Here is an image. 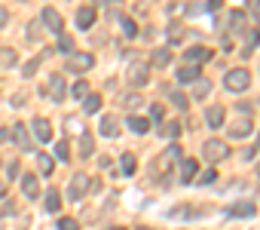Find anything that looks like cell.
Segmentation results:
<instances>
[{
  "label": "cell",
  "mask_w": 260,
  "mask_h": 230,
  "mask_svg": "<svg viewBox=\"0 0 260 230\" xmlns=\"http://www.w3.org/2000/svg\"><path fill=\"white\" fill-rule=\"evenodd\" d=\"M223 83H226L230 92H245V89L251 86V74H248L245 68H233V71H226Z\"/></svg>",
  "instance_id": "obj_1"
},
{
  "label": "cell",
  "mask_w": 260,
  "mask_h": 230,
  "mask_svg": "<svg viewBox=\"0 0 260 230\" xmlns=\"http://www.w3.org/2000/svg\"><path fill=\"white\" fill-rule=\"evenodd\" d=\"M202 154H205L211 163H220V160H226V157H230V145H226V141H217V138H211V141H205Z\"/></svg>",
  "instance_id": "obj_2"
},
{
  "label": "cell",
  "mask_w": 260,
  "mask_h": 230,
  "mask_svg": "<svg viewBox=\"0 0 260 230\" xmlns=\"http://www.w3.org/2000/svg\"><path fill=\"white\" fill-rule=\"evenodd\" d=\"M92 65H95V59L89 52H71L68 55V71H74V74H86Z\"/></svg>",
  "instance_id": "obj_3"
},
{
  "label": "cell",
  "mask_w": 260,
  "mask_h": 230,
  "mask_svg": "<svg viewBox=\"0 0 260 230\" xmlns=\"http://www.w3.org/2000/svg\"><path fill=\"white\" fill-rule=\"evenodd\" d=\"M86 190H89V175L77 172V175L71 178V184H68V196H71V199H83Z\"/></svg>",
  "instance_id": "obj_4"
},
{
  "label": "cell",
  "mask_w": 260,
  "mask_h": 230,
  "mask_svg": "<svg viewBox=\"0 0 260 230\" xmlns=\"http://www.w3.org/2000/svg\"><path fill=\"white\" fill-rule=\"evenodd\" d=\"M40 19H43V25H46V28H49L52 34H61V31H64V19L58 16V10H52V7H46Z\"/></svg>",
  "instance_id": "obj_5"
},
{
  "label": "cell",
  "mask_w": 260,
  "mask_h": 230,
  "mask_svg": "<svg viewBox=\"0 0 260 230\" xmlns=\"http://www.w3.org/2000/svg\"><path fill=\"white\" fill-rule=\"evenodd\" d=\"M46 92H49V98H52V101H61V98L68 95L64 77H61V74H52V77H49V86H46Z\"/></svg>",
  "instance_id": "obj_6"
},
{
  "label": "cell",
  "mask_w": 260,
  "mask_h": 230,
  "mask_svg": "<svg viewBox=\"0 0 260 230\" xmlns=\"http://www.w3.org/2000/svg\"><path fill=\"white\" fill-rule=\"evenodd\" d=\"M147 77H150V68L144 62H135L132 68H128V83H132V86H144Z\"/></svg>",
  "instance_id": "obj_7"
},
{
  "label": "cell",
  "mask_w": 260,
  "mask_h": 230,
  "mask_svg": "<svg viewBox=\"0 0 260 230\" xmlns=\"http://www.w3.org/2000/svg\"><path fill=\"white\" fill-rule=\"evenodd\" d=\"M31 129H34V138H37V141H49V138H52V126H49V120H43V117H34Z\"/></svg>",
  "instance_id": "obj_8"
},
{
  "label": "cell",
  "mask_w": 260,
  "mask_h": 230,
  "mask_svg": "<svg viewBox=\"0 0 260 230\" xmlns=\"http://www.w3.org/2000/svg\"><path fill=\"white\" fill-rule=\"evenodd\" d=\"M104 138H113V135H119V120L113 117V113H107V117H101V129H98Z\"/></svg>",
  "instance_id": "obj_9"
},
{
  "label": "cell",
  "mask_w": 260,
  "mask_h": 230,
  "mask_svg": "<svg viewBox=\"0 0 260 230\" xmlns=\"http://www.w3.org/2000/svg\"><path fill=\"white\" fill-rule=\"evenodd\" d=\"M211 59V49H205V46H190L187 49V62L190 65H202V62H208Z\"/></svg>",
  "instance_id": "obj_10"
},
{
  "label": "cell",
  "mask_w": 260,
  "mask_h": 230,
  "mask_svg": "<svg viewBox=\"0 0 260 230\" xmlns=\"http://www.w3.org/2000/svg\"><path fill=\"white\" fill-rule=\"evenodd\" d=\"M22 190L28 199H37L40 196V184H37V175H22Z\"/></svg>",
  "instance_id": "obj_11"
},
{
  "label": "cell",
  "mask_w": 260,
  "mask_h": 230,
  "mask_svg": "<svg viewBox=\"0 0 260 230\" xmlns=\"http://www.w3.org/2000/svg\"><path fill=\"white\" fill-rule=\"evenodd\" d=\"M95 25V10L92 7H83V10H77V28H92Z\"/></svg>",
  "instance_id": "obj_12"
},
{
  "label": "cell",
  "mask_w": 260,
  "mask_h": 230,
  "mask_svg": "<svg viewBox=\"0 0 260 230\" xmlns=\"http://www.w3.org/2000/svg\"><path fill=\"white\" fill-rule=\"evenodd\" d=\"M202 74H199V65H184L178 71V83H196Z\"/></svg>",
  "instance_id": "obj_13"
},
{
  "label": "cell",
  "mask_w": 260,
  "mask_h": 230,
  "mask_svg": "<svg viewBox=\"0 0 260 230\" xmlns=\"http://www.w3.org/2000/svg\"><path fill=\"white\" fill-rule=\"evenodd\" d=\"M230 215H233V218H251V215H257V206L245 199V203H236V206L230 209Z\"/></svg>",
  "instance_id": "obj_14"
},
{
  "label": "cell",
  "mask_w": 260,
  "mask_h": 230,
  "mask_svg": "<svg viewBox=\"0 0 260 230\" xmlns=\"http://www.w3.org/2000/svg\"><path fill=\"white\" fill-rule=\"evenodd\" d=\"M196 172H199V163H196V160H184V166H181V181H184V184H193Z\"/></svg>",
  "instance_id": "obj_15"
},
{
  "label": "cell",
  "mask_w": 260,
  "mask_h": 230,
  "mask_svg": "<svg viewBox=\"0 0 260 230\" xmlns=\"http://www.w3.org/2000/svg\"><path fill=\"white\" fill-rule=\"evenodd\" d=\"M230 135H233V138H248V135H251V120H248V117H242L239 123H233Z\"/></svg>",
  "instance_id": "obj_16"
},
{
  "label": "cell",
  "mask_w": 260,
  "mask_h": 230,
  "mask_svg": "<svg viewBox=\"0 0 260 230\" xmlns=\"http://www.w3.org/2000/svg\"><path fill=\"white\" fill-rule=\"evenodd\" d=\"M128 129L138 132V135H144V132H150V120L147 117H128Z\"/></svg>",
  "instance_id": "obj_17"
},
{
  "label": "cell",
  "mask_w": 260,
  "mask_h": 230,
  "mask_svg": "<svg viewBox=\"0 0 260 230\" xmlns=\"http://www.w3.org/2000/svg\"><path fill=\"white\" fill-rule=\"evenodd\" d=\"M223 117H226V113H223V107H208V113H205V120H208V126H223Z\"/></svg>",
  "instance_id": "obj_18"
},
{
  "label": "cell",
  "mask_w": 260,
  "mask_h": 230,
  "mask_svg": "<svg viewBox=\"0 0 260 230\" xmlns=\"http://www.w3.org/2000/svg\"><path fill=\"white\" fill-rule=\"evenodd\" d=\"M92 154H95V138L89 132H83L80 135V157H92Z\"/></svg>",
  "instance_id": "obj_19"
},
{
  "label": "cell",
  "mask_w": 260,
  "mask_h": 230,
  "mask_svg": "<svg viewBox=\"0 0 260 230\" xmlns=\"http://www.w3.org/2000/svg\"><path fill=\"white\" fill-rule=\"evenodd\" d=\"M43 206H46V212H58V209H61V196H58V190H46Z\"/></svg>",
  "instance_id": "obj_20"
},
{
  "label": "cell",
  "mask_w": 260,
  "mask_h": 230,
  "mask_svg": "<svg viewBox=\"0 0 260 230\" xmlns=\"http://www.w3.org/2000/svg\"><path fill=\"white\" fill-rule=\"evenodd\" d=\"M13 65H16V49L0 46V68H13Z\"/></svg>",
  "instance_id": "obj_21"
},
{
  "label": "cell",
  "mask_w": 260,
  "mask_h": 230,
  "mask_svg": "<svg viewBox=\"0 0 260 230\" xmlns=\"http://www.w3.org/2000/svg\"><path fill=\"white\" fill-rule=\"evenodd\" d=\"M98 107H101V95H98V92H95V95L89 92V95L83 98V110H86V113H95Z\"/></svg>",
  "instance_id": "obj_22"
},
{
  "label": "cell",
  "mask_w": 260,
  "mask_h": 230,
  "mask_svg": "<svg viewBox=\"0 0 260 230\" xmlns=\"http://www.w3.org/2000/svg\"><path fill=\"white\" fill-rule=\"evenodd\" d=\"M119 166H122V172H125V175H132V172L138 169V163H135V154H122Z\"/></svg>",
  "instance_id": "obj_23"
},
{
  "label": "cell",
  "mask_w": 260,
  "mask_h": 230,
  "mask_svg": "<svg viewBox=\"0 0 260 230\" xmlns=\"http://www.w3.org/2000/svg\"><path fill=\"white\" fill-rule=\"evenodd\" d=\"M162 135H166V138H178V135H181V123H178V120L162 123Z\"/></svg>",
  "instance_id": "obj_24"
},
{
  "label": "cell",
  "mask_w": 260,
  "mask_h": 230,
  "mask_svg": "<svg viewBox=\"0 0 260 230\" xmlns=\"http://www.w3.org/2000/svg\"><path fill=\"white\" fill-rule=\"evenodd\" d=\"M230 25H233V34H242V28H245V13L236 10V13L230 16Z\"/></svg>",
  "instance_id": "obj_25"
},
{
  "label": "cell",
  "mask_w": 260,
  "mask_h": 230,
  "mask_svg": "<svg viewBox=\"0 0 260 230\" xmlns=\"http://www.w3.org/2000/svg\"><path fill=\"white\" fill-rule=\"evenodd\" d=\"M169 62H172V52H169V49H156V52H153V65H156V68H166Z\"/></svg>",
  "instance_id": "obj_26"
},
{
  "label": "cell",
  "mask_w": 260,
  "mask_h": 230,
  "mask_svg": "<svg viewBox=\"0 0 260 230\" xmlns=\"http://www.w3.org/2000/svg\"><path fill=\"white\" fill-rule=\"evenodd\" d=\"M46 55H49V52H43V55H37V59H31V62H28V65L22 68V74H25V77H34V71L40 68V62H43Z\"/></svg>",
  "instance_id": "obj_27"
},
{
  "label": "cell",
  "mask_w": 260,
  "mask_h": 230,
  "mask_svg": "<svg viewBox=\"0 0 260 230\" xmlns=\"http://www.w3.org/2000/svg\"><path fill=\"white\" fill-rule=\"evenodd\" d=\"M208 92H211V83H208V80H202V77H199V80H196V89H193V95H196V98H205V95H208Z\"/></svg>",
  "instance_id": "obj_28"
},
{
  "label": "cell",
  "mask_w": 260,
  "mask_h": 230,
  "mask_svg": "<svg viewBox=\"0 0 260 230\" xmlns=\"http://www.w3.org/2000/svg\"><path fill=\"white\" fill-rule=\"evenodd\" d=\"M169 40H172V43H181V40H184V25L175 22V25L169 28Z\"/></svg>",
  "instance_id": "obj_29"
},
{
  "label": "cell",
  "mask_w": 260,
  "mask_h": 230,
  "mask_svg": "<svg viewBox=\"0 0 260 230\" xmlns=\"http://www.w3.org/2000/svg\"><path fill=\"white\" fill-rule=\"evenodd\" d=\"M52 169H55V160H52L49 154H40V172H46V175H52Z\"/></svg>",
  "instance_id": "obj_30"
},
{
  "label": "cell",
  "mask_w": 260,
  "mask_h": 230,
  "mask_svg": "<svg viewBox=\"0 0 260 230\" xmlns=\"http://www.w3.org/2000/svg\"><path fill=\"white\" fill-rule=\"evenodd\" d=\"M169 98H172V104H178V107H187V104H190V101H187V95H184V92H178V89H172V92H169Z\"/></svg>",
  "instance_id": "obj_31"
},
{
  "label": "cell",
  "mask_w": 260,
  "mask_h": 230,
  "mask_svg": "<svg viewBox=\"0 0 260 230\" xmlns=\"http://www.w3.org/2000/svg\"><path fill=\"white\" fill-rule=\"evenodd\" d=\"M55 157H58V160H71V145H68V141H58V145H55Z\"/></svg>",
  "instance_id": "obj_32"
},
{
  "label": "cell",
  "mask_w": 260,
  "mask_h": 230,
  "mask_svg": "<svg viewBox=\"0 0 260 230\" xmlns=\"http://www.w3.org/2000/svg\"><path fill=\"white\" fill-rule=\"evenodd\" d=\"M122 31H125V37H138V25L132 19H122Z\"/></svg>",
  "instance_id": "obj_33"
},
{
  "label": "cell",
  "mask_w": 260,
  "mask_h": 230,
  "mask_svg": "<svg viewBox=\"0 0 260 230\" xmlns=\"http://www.w3.org/2000/svg\"><path fill=\"white\" fill-rule=\"evenodd\" d=\"M16 141H19L22 148H31V135H28V129L19 126V129H16Z\"/></svg>",
  "instance_id": "obj_34"
},
{
  "label": "cell",
  "mask_w": 260,
  "mask_h": 230,
  "mask_svg": "<svg viewBox=\"0 0 260 230\" xmlns=\"http://www.w3.org/2000/svg\"><path fill=\"white\" fill-rule=\"evenodd\" d=\"M58 46H61L64 52H74V40H71L68 34H58Z\"/></svg>",
  "instance_id": "obj_35"
},
{
  "label": "cell",
  "mask_w": 260,
  "mask_h": 230,
  "mask_svg": "<svg viewBox=\"0 0 260 230\" xmlns=\"http://www.w3.org/2000/svg\"><path fill=\"white\" fill-rule=\"evenodd\" d=\"M211 181H217V172H214V169H208V172H202L196 184H211Z\"/></svg>",
  "instance_id": "obj_36"
},
{
  "label": "cell",
  "mask_w": 260,
  "mask_h": 230,
  "mask_svg": "<svg viewBox=\"0 0 260 230\" xmlns=\"http://www.w3.org/2000/svg\"><path fill=\"white\" fill-rule=\"evenodd\" d=\"M58 230H80V224H77L74 218H61V221H58Z\"/></svg>",
  "instance_id": "obj_37"
},
{
  "label": "cell",
  "mask_w": 260,
  "mask_h": 230,
  "mask_svg": "<svg viewBox=\"0 0 260 230\" xmlns=\"http://www.w3.org/2000/svg\"><path fill=\"white\" fill-rule=\"evenodd\" d=\"M248 10H251V19L260 22V0H248Z\"/></svg>",
  "instance_id": "obj_38"
},
{
  "label": "cell",
  "mask_w": 260,
  "mask_h": 230,
  "mask_svg": "<svg viewBox=\"0 0 260 230\" xmlns=\"http://www.w3.org/2000/svg\"><path fill=\"white\" fill-rule=\"evenodd\" d=\"M71 92H74L77 98H86V95H89V86H86V83H74V89H71Z\"/></svg>",
  "instance_id": "obj_39"
},
{
  "label": "cell",
  "mask_w": 260,
  "mask_h": 230,
  "mask_svg": "<svg viewBox=\"0 0 260 230\" xmlns=\"http://www.w3.org/2000/svg\"><path fill=\"white\" fill-rule=\"evenodd\" d=\"M150 117H153V120H162V117H166V107H162V104H150Z\"/></svg>",
  "instance_id": "obj_40"
},
{
  "label": "cell",
  "mask_w": 260,
  "mask_h": 230,
  "mask_svg": "<svg viewBox=\"0 0 260 230\" xmlns=\"http://www.w3.org/2000/svg\"><path fill=\"white\" fill-rule=\"evenodd\" d=\"M122 104H125V107H138L141 98H138V95H122Z\"/></svg>",
  "instance_id": "obj_41"
},
{
  "label": "cell",
  "mask_w": 260,
  "mask_h": 230,
  "mask_svg": "<svg viewBox=\"0 0 260 230\" xmlns=\"http://www.w3.org/2000/svg\"><path fill=\"white\" fill-rule=\"evenodd\" d=\"M220 7H223V0H208V10H211V13H217Z\"/></svg>",
  "instance_id": "obj_42"
},
{
  "label": "cell",
  "mask_w": 260,
  "mask_h": 230,
  "mask_svg": "<svg viewBox=\"0 0 260 230\" xmlns=\"http://www.w3.org/2000/svg\"><path fill=\"white\" fill-rule=\"evenodd\" d=\"M7 22H10V13H7V10H0V28H4Z\"/></svg>",
  "instance_id": "obj_43"
},
{
  "label": "cell",
  "mask_w": 260,
  "mask_h": 230,
  "mask_svg": "<svg viewBox=\"0 0 260 230\" xmlns=\"http://www.w3.org/2000/svg\"><path fill=\"white\" fill-rule=\"evenodd\" d=\"M4 193H7V184H4V181H0V196H4Z\"/></svg>",
  "instance_id": "obj_44"
},
{
  "label": "cell",
  "mask_w": 260,
  "mask_h": 230,
  "mask_svg": "<svg viewBox=\"0 0 260 230\" xmlns=\"http://www.w3.org/2000/svg\"><path fill=\"white\" fill-rule=\"evenodd\" d=\"M107 230H125V227H107Z\"/></svg>",
  "instance_id": "obj_45"
},
{
  "label": "cell",
  "mask_w": 260,
  "mask_h": 230,
  "mask_svg": "<svg viewBox=\"0 0 260 230\" xmlns=\"http://www.w3.org/2000/svg\"><path fill=\"white\" fill-rule=\"evenodd\" d=\"M98 4H107V0H98Z\"/></svg>",
  "instance_id": "obj_46"
},
{
  "label": "cell",
  "mask_w": 260,
  "mask_h": 230,
  "mask_svg": "<svg viewBox=\"0 0 260 230\" xmlns=\"http://www.w3.org/2000/svg\"><path fill=\"white\" fill-rule=\"evenodd\" d=\"M141 230H150V227H141Z\"/></svg>",
  "instance_id": "obj_47"
}]
</instances>
